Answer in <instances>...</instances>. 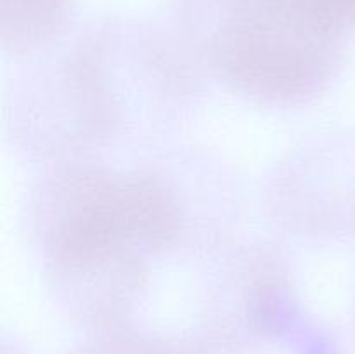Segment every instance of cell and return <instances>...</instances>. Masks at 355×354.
Returning <instances> with one entry per match:
<instances>
[{"label": "cell", "instance_id": "3", "mask_svg": "<svg viewBox=\"0 0 355 354\" xmlns=\"http://www.w3.org/2000/svg\"><path fill=\"white\" fill-rule=\"evenodd\" d=\"M274 189L276 210L315 194L326 201L309 229L312 235L355 238V132L328 139L324 151L315 146L295 155L279 170Z\"/></svg>", "mask_w": 355, "mask_h": 354}, {"label": "cell", "instance_id": "4", "mask_svg": "<svg viewBox=\"0 0 355 354\" xmlns=\"http://www.w3.org/2000/svg\"><path fill=\"white\" fill-rule=\"evenodd\" d=\"M75 0H2V44L26 56L54 45L71 26Z\"/></svg>", "mask_w": 355, "mask_h": 354}, {"label": "cell", "instance_id": "1", "mask_svg": "<svg viewBox=\"0 0 355 354\" xmlns=\"http://www.w3.org/2000/svg\"><path fill=\"white\" fill-rule=\"evenodd\" d=\"M170 163L118 170L69 160L35 186L30 228L49 285L76 316L113 321L144 295L149 262L203 233V194Z\"/></svg>", "mask_w": 355, "mask_h": 354}, {"label": "cell", "instance_id": "2", "mask_svg": "<svg viewBox=\"0 0 355 354\" xmlns=\"http://www.w3.org/2000/svg\"><path fill=\"white\" fill-rule=\"evenodd\" d=\"M184 47L234 92L269 106L307 103L331 83L345 42L302 0H170Z\"/></svg>", "mask_w": 355, "mask_h": 354}]
</instances>
